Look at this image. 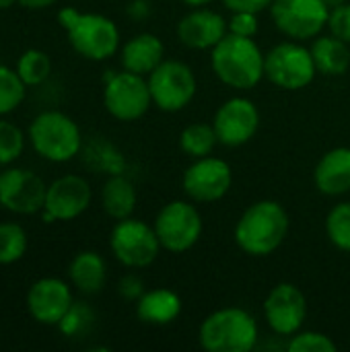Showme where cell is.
<instances>
[{
    "label": "cell",
    "mask_w": 350,
    "mask_h": 352,
    "mask_svg": "<svg viewBox=\"0 0 350 352\" xmlns=\"http://www.w3.org/2000/svg\"><path fill=\"white\" fill-rule=\"evenodd\" d=\"M217 144H219V138H217L212 124L196 122V124L186 126L179 134V148L192 159H202V157L212 155Z\"/></svg>",
    "instance_id": "obj_25"
},
{
    "label": "cell",
    "mask_w": 350,
    "mask_h": 352,
    "mask_svg": "<svg viewBox=\"0 0 350 352\" xmlns=\"http://www.w3.org/2000/svg\"><path fill=\"white\" fill-rule=\"evenodd\" d=\"M344 2H349V0H324V4L332 10V8H336V6H340V4H344Z\"/></svg>",
    "instance_id": "obj_39"
},
{
    "label": "cell",
    "mask_w": 350,
    "mask_h": 352,
    "mask_svg": "<svg viewBox=\"0 0 350 352\" xmlns=\"http://www.w3.org/2000/svg\"><path fill=\"white\" fill-rule=\"evenodd\" d=\"M314 184L318 192L338 198L350 192V148L336 146L322 155L314 169Z\"/></svg>",
    "instance_id": "obj_19"
},
{
    "label": "cell",
    "mask_w": 350,
    "mask_h": 352,
    "mask_svg": "<svg viewBox=\"0 0 350 352\" xmlns=\"http://www.w3.org/2000/svg\"><path fill=\"white\" fill-rule=\"evenodd\" d=\"M350 43L338 39L336 35H318L314 37L309 52L316 62V68L324 76H342L350 68Z\"/></svg>",
    "instance_id": "obj_23"
},
{
    "label": "cell",
    "mask_w": 350,
    "mask_h": 352,
    "mask_svg": "<svg viewBox=\"0 0 350 352\" xmlns=\"http://www.w3.org/2000/svg\"><path fill=\"white\" fill-rule=\"evenodd\" d=\"M25 151V134L23 130L8 122L0 120V165L8 167L12 165Z\"/></svg>",
    "instance_id": "obj_30"
},
{
    "label": "cell",
    "mask_w": 350,
    "mask_h": 352,
    "mask_svg": "<svg viewBox=\"0 0 350 352\" xmlns=\"http://www.w3.org/2000/svg\"><path fill=\"white\" fill-rule=\"evenodd\" d=\"M264 318L276 336L297 334L307 318V299L293 283H278L264 299Z\"/></svg>",
    "instance_id": "obj_16"
},
{
    "label": "cell",
    "mask_w": 350,
    "mask_h": 352,
    "mask_svg": "<svg viewBox=\"0 0 350 352\" xmlns=\"http://www.w3.org/2000/svg\"><path fill=\"white\" fill-rule=\"evenodd\" d=\"M103 105L118 122H136L153 105L146 76L122 70L111 72L103 87Z\"/></svg>",
    "instance_id": "obj_10"
},
{
    "label": "cell",
    "mask_w": 350,
    "mask_h": 352,
    "mask_svg": "<svg viewBox=\"0 0 350 352\" xmlns=\"http://www.w3.org/2000/svg\"><path fill=\"white\" fill-rule=\"evenodd\" d=\"M153 105L161 111L175 113L186 109L198 91L194 70L179 60H163L149 76Z\"/></svg>",
    "instance_id": "obj_9"
},
{
    "label": "cell",
    "mask_w": 350,
    "mask_h": 352,
    "mask_svg": "<svg viewBox=\"0 0 350 352\" xmlns=\"http://www.w3.org/2000/svg\"><path fill=\"white\" fill-rule=\"evenodd\" d=\"M184 4H188V6H192V8H198V6H206V4H210L212 0H182Z\"/></svg>",
    "instance_id": "obj_38"
},
{
    "label": "cell",
    "mask_w": 350,
    "mask_h": 352,
    "mask_svg": "<svg viewBox=\"0 0 350 352\" xmlns=\"http://www.w3.org/2000/svg\"><path fill=\"white\" fill-rule=\"evenodd\" d=\"M182 186L186 196L196 204H210L223 200L233 186V169L225 159L202 157L184 171Z\"/></svg>",
    "instance_id": "obj_12"
},
{
    "label": "cell",
    "mask_w": 350,
    "mask_h": 352,
    "mask_svg": "<svg viewBox=\"0 0 350 352\" xmlns=\"http://www.w3.org/2000/svg\"><path fill=\"white\" fill-rule=\"evenodd\" d=\"M227 29L233 35H241V37H256L258 33V14L256 12H231V19L227 21Z\"/></svg>",
    "instance_id": "obj_34"
},
{
    "label": "cell",
    "mask_w": 350,
    "mask_h": 352,
    "mask_svg": "<svg viewBox=\"0 0 350 352\" xmlns=\"http://www.w3.org/2000/svg\"><path fill=\"white\" fill-rule=\"evenodd\" d=\"M227 33V19L204 6L192 8L177 21L175 27L179 43L190 50H212Z\"/></svg>",
    "instance_id": "obj_18"
},
{
    "label": "cell",
    "mask_w": 350,
    "mask_h": 352,
    "mask_svg": "<svg viewBox=\"0 0 350 352\" xmlns=\"http://www.w3.org/2000/svg\"><path fill=\"white\" fill-rule=\"evenodd\" d=\"M260 338L256 318L241 307H221L204 318L198 330L206 352H250Z\"/></svg>",
    "instance_id": "obj_4"
},
{
    "label": "cell",
    "mask_w": 350,
    "mask_h": 352,
    "mask_svg": "<svg viewBox=\"0 0 350 352\" xmlns=\"http://www.w3.org/2000/svg\"><path fill=\"white\" fill-rule=\"evenodd\" d=\"M268 10L274 27L295 41L318 37L330 16V8L324 0H272Z\"/></svg>",
    "instance_id": "obj_11"
},
{
    "label": "cell",
    "mask_w": 350,
    "mask_h": 352,
    "mask_svg": "<svg viewBox=\"0 0 350 352\" xmlns=\"http://www.w3.org/2000/svg\"><path fill=\"white\" fill-rule=\"evenodd\" d=\"M58 0H19L21 6L29 8V10H43V8H50L54 6Z\"/></svg>",
    "instance_id": "obj_37"
},
{
    "label": "cell",
    "mask_w": 350,
    "mask_h": 352,
    "mask_svg": "<svg viewBox=\"0 0 350 352\" xmlns=\"http://www.w3.org/2000/svg\"><path fill=\"white\" fill-rule=\"evenodd\" d=\"M109 250L122 266L140 270L155 264L163 248L159 243L155 227L140 219L128 217L116 221L109 233Z\"/></svg>",
    "instance_id": "obj_7"
},
{
    "label": "cell",
    "mask_w": 350,
    "mask_h": 352,
    "mask_svg": "<svg viewBox=\"0 0 350 352\" xmlns=\"http://www.w3.org/2000/svg\"><path fill=\"white\" fill-rule=\"evenodd\" d=\"M289 212L276 200L250 204L235 223L233 237L237 248L252 258L272 256L289 235Z\"/></svg>",
    "instance_id": "obj_1"
},
{
    "label": "cell",
    "mask_w": 350,
    "mask_h": 352,
    "mask_svg": "<svg viewBox=\"0 0 350 352\" xmlns=\"http://www.w3.org/2000/svg\"><path fill=\"white\" fill-rule=\"evenodd\" d=\"M153 227L163 250L169 254H184L200 241L204 221L196 204L171 200L157 212Z\"/></svg>",
    "instance_id": "obj_8"
},
{
    "label": "cell",
    "mask_w": 350,
    "mask_h": 352,
    "mask_svg": "<svg viewBox=\"0 0 350 352\" xmlns=\"http://www.w3.org/2000/svg\"><path fill=\"white\" fill-rule=\"evenodd\" d=\"M118 293H120V297H124L128 301H138L144 293V283L136 274H126L118 283Z\"/></svg>",
    "instance_id": "obj_35"
},
{
    "label": "cell",
    "mask_w": 350,
    "mask_h": 352,
    "mask_svg": "<svg viewBox=\"0 0 350 352\" xmlns=\"http://www.w3.org/2000/svg\"><path fill=\"white\" fill-rule=\"evenodd\" d=\"M219 144L237 148L248 144L260 128V111L248 97H231L219 105L212 118Z\"/></svg>",
    "instance_id": "obj_15"
},
{
    "label": "cell",
    "mask_w": 350,
    "mask_h": 352,
    "mask_svg": "<svg viewBox=\"0 0 350 352\" xmlns=\"http://www.w3.org/2000/svg\"><path fill=\"white\" fill-rule=\"evenodd\" d=\"M14 70L19 72L21 80L27 85V87H37L41 82H45L52 74V60L50 56L43 52V50H25L19 60H17V66Z\"/></svg>",
    "instance_id": "obj_26"
},
{
    "label": "cell",
    "mask_w": 350,
    "mask_h": 352,
    "mask_svg": "<svg viewBox=\"0 0 350 352\" xmlns=\"http://www.w3.org/2000/svg\"><path fill=\"white\" fill-rule=\"evenodd\" d=\"M326 27L332 35H336L338 39L350 43V2H344V4L330 10Z\"/></svg>",
    "instance_id": "obj_33"
},
{
    "label": "cell",
    "mask_w": 350,
    "mask_h": 352,
    "mask_svg": "<svg viewBox=\"0 0 350 352\" xmlns=\"http://www.w3.org/2000/svg\"><path fill=\"white\" fill-rule=\"evenodd\" d=\"M318 74L309 47L291 39L281 41L266 52L264 76L283 91H301L314 82Z\"/></svg>",
    "instance_id": "obj_6"
},
{
    "label": "cell",
    "mask_w": 350,
    "mask_h": 352,
    "mask_svg": "<svg viewBox=\"0 0 350 352\" xmlns=\"http://www.w3.org/2000/svg\"><path fill=\"white\" fill-rule=\"evenodd\" d=\"M93 190L91 184L76 173L62 175L47 186L45 204L41 210L43 223H68L78 219L91 206Z\"/></svg>",
    "instance_id": "obj_13"
},
{
    "label": "cell",
    "mask_w": 350,
    "mask_h": 352,
    "mask_svg": "<svg viewBox=\"0 0 350 352\" xmlns=\"http://www.w3.org/2000/svg\"><path fill=\"white\" fill-rule=\"evenodd\" d=\"M29 248L27 231L19 223H0V266L19 262Z\"/></svg>",
    "instance_id": "obj_27"
},
{
    "label": "cell",
    "mask_w": 350,
    "mask_h": 352,
    "mask_svg": "<svg viewBox=\"0 0 350 352\" xmlns=\"http://www.w3.org/2000/svg\"><path fill=\"white\" fill-rule=\"evenodd\" d=\"M266 54L254 41V37H241L227 33L210 50V68L215 76L237 91H250L262 82Z\"/></svg>",
    "instance_id": "obj_2"
},
{
    "label": "cell",
    "mask_w": 350,
    "mask_h": 352,
    "mask_svg": "<svg viewBox=\"0 0 350 352\" xmlns=\"http://www.w3.org/2000/svg\"><path fill=\"white\" fill-rule=\"evenodd\" d=\"M58 23L66 31L72 50L91 62H103L118 54L120 29L118 25L99 12H80L72 6H64L58 12Z\"/></svg>",
    "instance_id": "obj_3"
},
{
    "label": "cell",
    "mask_w": 350,
    "mask_h": 352,
    "mask_svg": "<svg viewBox=\"0 0 350 352\" xmlns=\"http://www.w3.org/2000/svg\"><path fill=\"white\" fill-rule=\"evenodd\" d=\"M287 351L289 352H336L338 346L336 342L324 334V332H303L299 330L297 334L289 336V342H287Z\"/></svg>",
    "instance_id": "obj_32"
},
{
    "label": "cell",
    "mask_w": 350,
    "mask_h": 352,
    "mask_svg": "<svg viewBox=\"0 0 350 352\" xmlns=\"http://www.w3.org/2000/svg\"><path fill=\"white\" fill-rule=\"evenodd\" d=\"M29 142L37 157L50 163H68L83 151L78 124L64 111L45 109L29 124Z\"/></svg>",
    "instance_id": "obj_5"
},
{
    "label": "cell",
    "mask_w": 350,
    "mask_h": 352,
    "mask_svg": "<svg viewBox=\"0 0 350 352\" xmlns=\"http://www.w3.org/2000/svg\"><path fill=\"white\" fill-rule=\"evenodd\" d=\"M326 235L330 243L350 254V202H338L326 214Z\"/></svg>",
    "instance_id": "obj_29"
},
{
    "label": "cell",
    "mask_w": 350,
    "mask_h": 352,
    "mask_svg": "<svg viewBox=\"0 0 350 352\" xmlns=\"http://www.w3.org/2000/svg\"><path fill=\"white\" fill-rule=\"evenodd\" d=\"M12 4H19V0H0V10H6V8H10Z\"/></svg>",
    "instance_id": "obj_40"
},
{
    "label": "cell",
    "mask_w": 350,
    "mask_h": 352,
    "mask_svg": "<svg viewBox=\"0 0 350 352\" xmlns=\"http://www.w3.org/2000/svg\"><path fill=\"white\" fill-rule=\"evenodd\" d=\"M27 97V85L21 80L14 68L0 64V118L12 113L23 105Z\"/></svg>",
    "instance_id": "obj_28"
},
{
    "label": "cell",
    "mask_w": 350,
    "mask_h": 352,
    "mask_svg": "<svg viewBox=\"0 0 350 352\" xmlns=\"http://www.w3.org/2000/svg\"><path fill=\"white\" fill-rule=\"evenodd\" d=\"M184 309L179 295L171 289H151L144 291L136 301V316L142 324L149 326H169L173 324Z\"/></svg>",
    "instance_id": "obj_21"
},
{
    "label": "cell",
    "mask_w": 350,
    "mask_h": 352,
    "mask_svg": "<svg viewBox=\"0 0 350 352\" xmlns=\"http://www.w3.org/2000/svg\"><path fill=\"white\" fill-rule=\"evenodd\" d=\"M95 322V314L89 305L85 303H72V307L68 309V314L62 318V322L58 324L60 332L68 338H74V336H83L91 330Z\"/></svg>",
    "instance_id": "obj_31"
},
{
    "label": "cell",
    "mask_w": 350,
    "mask_h": 352,
    "mask_svg": "<svg viewBox=\"0 0 350 352\" xmlns=\"http://www.w3.org/2000/svg\"><path fill=\"white\" fill-rule=\"evenodd\" d=\"M223 6L231 12H239V10H245V12H264L266 8H270L272 0H221Z\"/></svg>",
    "instance_id": "obj_36"
},
{
    "label": "cell",
    "mask_w": 350,
    "mask_h": 352,
    "mask_svg": "<svg viewBox=\"0 0 350 352\" xmlns=\"http://www.w3.org/2000/svg\"><path fill=\"white\" fill-rule=\"evenodd\" d=\"M72 303L70 285L56 276L39 278L27 291V311L41 326H58Z\"/></svg>",
    "instance_id": "obj_17"
},
{
    "label": "cell",
    "mask_w": 350,
    "mask_h": 352,
    "mask_svg": "<svg viewBox=\"0 0 350 352\" xmlns=\"http://www.w3.org/2000/svg\"><path fill=\"white\" fill-rule=\"evenodd\" d=\"M47 184L25 167L0 171V206L14 214H35L43 210Z\"/></svg>",
    "instance_id": "obj_14"
},
{
    "label": "cell",
    "mask_w": 350,
    "mask_h": 352,
    "mask_svg": "<svg viewBox=\"0 0 350 352\" xmlns=\"http://www.w3.org/2000/svg\"><path fill=\"white\" fill-rule=\"evenodd\" d=\"M0 208H2V206H0Z\"/></svg>",
    "instance_id": "obj_41"
},
{
    "label": "cell",
    "mask_w": 350,
    "mask_h": 352,
    "mask_svg": "<svg viewBox=\"0 0 350 352\" xmlns=\"http://www.w3.org/2000/svg\"><path fill=\"white\" fill-rule=\"evenodd\" d=\"M165 60V45L155 33H136L120 47L122 68L140 76H149Z\"/></svg>",
    "instance_id": "obj_20"
},
{
    "label": "cell",
    "mask_w": 350,
    "mask_h": 352,
    "mask_svg": "<svg viewBox=\"0 0 350 352\" xmlns=\"http://www.w3.org/2000/svg\"><path fill=\"white\" fill-rule=\"evenodd\" d=\"M136 200L138 196L134 184L120 173H113L101 188V206L105 214L111 217L113 221L132 217L136 208Z\"/></svg>",
    "instance_id": "obj_24"
},
{
    "label": "cell",
    "mask_w": 350,
    "mask_h": 352,
    "mask_svg": "<svg viewBox=\"0 0 350 352\" xmlns=\"http://www.w3.org/2000/svg\"><path fill=\"white\" fill-rule=\"evenodd\" d=\"M68 280L83 295H97L107 280V264L99 252H78L68 264Z\"/></svg>",
    "instance_id": "obj_22"
}]
</instances>
